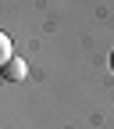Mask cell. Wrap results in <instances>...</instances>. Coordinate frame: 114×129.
<instances>
[{"mask_svg": "<svg viewBox=\"0 0 114 129\" xmlns=\"http://www.w3.org/2000/svg\"><path fill=\"white\" fill-rule=\"evenodd\" d=\"M14 54H11V40H7V32H0V68L11 61Z\"/></svg>", "mask_w": 114, "mask_h": 129, "instance_id": "obj_2", "label": "cell"}, {"mask_svg": "<svg viewBox=\"0 0 114 129\" xmlns=\"http://www.w3.org/2000/svg\"><path fill=\"white\" fill-rule=\"evenodd\" d=\"M25 72H29V68H25V61H22V57H11L4 68H0V75L7 79V83H22V79H25Z\"/></svg>", "mask_w": 114, "mask_h": 129, "instance_id": "obj_1", "label": "cell"}, {"mask_svg": "<svg viewBox=\"0 0 114 129\" xmlns=\"http://www.w3.org/2000/svg\"><path fill=\"white\" fill-rule=\"evenodd\" d=\"M110 64H114V57H110Z\"/></svg>", "mask_w": 114, "mask_h": 129, "instance_id": "obj_3", "label": "cell"}]
</instances>
